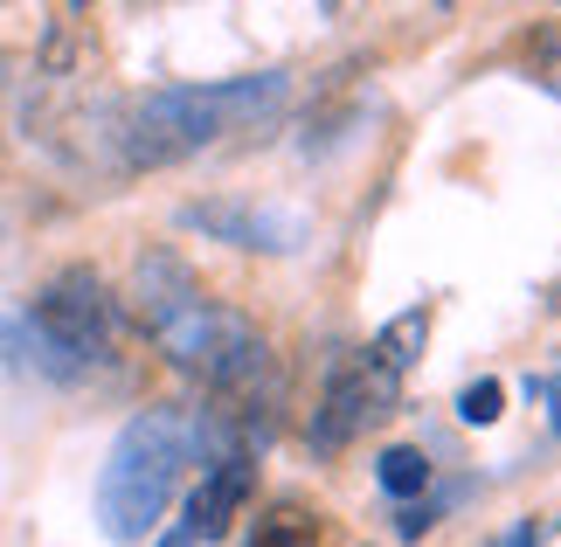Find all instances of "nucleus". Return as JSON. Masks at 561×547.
<instances>
[{
  "label": "nucleus",
  "mask_w": 561,
  "mask_h": 547,
  "mask_svg": "<svg viewBox=\"0 0 561 547\" xmlns=\"http://www.w3.org/2000/svg\"><path fill=\"white\" fill-rule=\"evenodd\" d=\"M133 312L153 333V346L181 367L187 381H202L215 402H250L256 381L271 367V346L256 333L250 312L208 298L202 284L187 277L181 257H146L133 271Z\"/></svg>",
  "instance_id": "obj_1"
},
{
  "label": "nucleus",
  "mask_w": 561,
  "mask_h": 547,
  "mask_svg": "<svg viewBox=\"0 0 561 547\" xmlns=\"http://www.w3.org/2000/svg\"><path fill=\"white\" fill-rule=\"evenodd\" d=\"M291 77L264 70V77H229V83H174V91H146L112 112V146L125 173L146 167H174L202 146H222L243 125H264L285 112Z\"/></svg>",
  "instance_id": "obj_2"
},
{
  "label": "nucleus",
  "mask_w": 561,
  "mask_h": 547,
  "mask_svg": "<svg viewBox=\"0 0 561 547\" xmlns=\"http://www.w3.org/2000/svg\"><path fill=\"white\" fill-rule=\"evenodd\" d=\"M194 465V415L187 409H139L118 430L98 471V527L112 540H146L160 527L181 471Z\"/></svg>",
  "instance_id": "obj_3"
},
{
  "label": "nucleus",
  "mask_w": 561,
  "mask_h": 547,
  "mask_svg": "<svg viewBox=\"0 0 561 547\" xmlns=\"http://www.w3.org/2000/svg\"><path fill=\"white\" fill-rule=\"evenodd\" d=\"M8 340V361L35 367L49 381H77L91 367L112 361V340H118V305L104 292L98 271H56L49 284L35 292V305L21 312L14 326H0Z\"/></svg>",
  "instance_id": "obj_4"
},
{
  "label": "nucleus",
  "mask_w": 561,
  "mask_h": 547,
  "mask_svg": "<svg viewBox=\"0 0 561 547\" xmlns=\"http://www.w3.org/2000/svg\"><path fill=\"white\" fill-rule=\"evenodd\" d=\"M396 396H402V381H396V375H381L368 354H347V361H340L333 375H327V396L312 402V423H306L312 451H319V457L347 451L354 436L375 423V415L396 409Z\"/></svg>",
  "instance_id": "obj_5"
},
{
  "label": "nucleus",
  "mask_w": 561,
  "mask_h": 547,
  "mask_svg": "<svg viewBox=\"0 0 561 547\" xmlns=\"http://www.w3.org/2000/svg\"><path fill=\"white\" fill-rule=\"evenodd\" d=\"M181 229H202L208 243L264 250V257H285V250L306 243V223H298L291 208H264V202H187Z\"/></svg>",
  "instance_id": "obj_6"
},
{
  "label": "nucleus",
  "mask_w": 561,
  "mask_h": 547,
  "mask_svg": "<svg viewBox=\"0 0 561 547\" xmlns=\"http://www.w3.org/2000/svg\"><path fill=\"white\" fill-rule=\"evenodd\" d=\"M250 486H256L250 457H215V465H202V486L187 492V520H181V527L194 534V547L222 540L236 527V513L250 506Z\"/></svg>",
  "instance_id": "obj_7"
},
{
  "label": "nucleus",
  "mask_w": 561,
  "mask_h": 547,
  "mask_svg": "<svg viewBox=\"0 0 561 547\" xmlns=\"http://www.w3.org/2000/svg\"><path fill=\"white\" fill-rule=\"evenodd\" d=\"M423 346H430V305H409V312H396V319H388L368 346H360V354H368L381 375H396V381H402L409 367H416Z\"/></svg>",
  "instance_id": "obj_8"
},
{
  "label": "nucleus",
  "mask_w": 561,
  "mask_h": 547,
  "mask_svg": "<svg viewBox=\"0 0 561 547\" xmlns=\"http://www.w3.org/2000/svg\"><path fill=\"white\" fill-rule=\"evenodd\" d=\"M375 486H381L388 499H402V506H416V499L430 492V457H423L416 444H388V451L375 457Z\"/></svg>",
  "instance_id": "obj_9"
},
{
  "label": "nucleus",
  "mask_w": 561,
  "mask_h": 547,
  "mask_svg": "<svg viewBox=\"0 0 561 547\" xmlns=\"http://www.w3.org/2000/svg\"><path fill=\"white\" fill-rule=\"evenodd\" d=\"M319 540H327V534H319V520L306 506H271L243 547H319Z\"/></svg>",
  "instance_id": "obj_10"
},
{
  "label": "nucleus",
  "mask_w": 561,
  "mask_h": 547,
  "mask_svg": "<svg viewBox=\"0 0 561 547\" xmlns=\"http://www.w3.org/2000/svg\"><path fill=\"white\" fill-rule=\"evenodd\" d=\"M527 77L541 83L548 98H561V21H548V29L527 35Z\"/></svg>",
  "instance_id": "obj_11"
},
{
  "label": "nucleus",
  "mask_w": 561,
  "mask_h": 547,
  "mask_svg": "<svg viewBox=\"0 0 561 547\" xmlns=\"http://www.w3.org/2000/svg\"><path fill=\"white\" fill-rule=\"evenodd\" d=\"M458 415H465L471 430H492V423L506 415V388H500V381H471L465 396H458Z\"/></svg>",
  "instance_id": "obj_12"
},
{
  "label": "nucleus",
  "mask_w": 561,
  "mask_h": 547,
  "mask_svg": "<svg viewBox=\"0 0 561 547\" xmlns=\"http://www.w3.org/2000/svg\"><path fill=\"white\" fill-rule=\"evenodd\" d=\"M437 506H444V499H416V506H402V513H396V534H402V540L430 534V527H437Z\"/></svg>",
  "instance_id": "obj_13"
},
{
  "label": "nucleus",
  "mask_w": 561,
  "mask_h": 547,
  "mask_svg": "<svg viewBox=\"0 0 561 547\" xmlns=\"http://www.w3.org/2000/svg\"><path fill=\"white\" fill-rule=\"evenodd\" d=\"M500 547H541V527H534V520H520V527H513Z\"/></svg>",
  "instance_id": "obj_14"
},
{
  "label": "nucleus",
  "mask_w": 561,
  "mask_h": 547,
  "mask_svg": "<svg viewBox=\"0 0 561 547\" xmlns=\"http://www.w3.org/2000/svg\"><path fill=\"white\" fill-rule=\"evenodd\" d=\"M548 423H554V430H561V381H554V388H548Z\"/></svg>",
  "instance_id": "obj_15"
},
{
  "label": "nucleus",
  "mask_w": 561,
  "mask_h": 547,
  "mask_svg": "<svg viewBox=\"0 0 561 547\" xmlns=\"http://www.w3.org/2000/svg\"><path fill=\"white\" fill-rule=\"evenodd\" d=\"M160 547H194V534H187V527H174V534H160Z\"/></svg>",
  "instance_id": "obj_16"
}]
</instances>
